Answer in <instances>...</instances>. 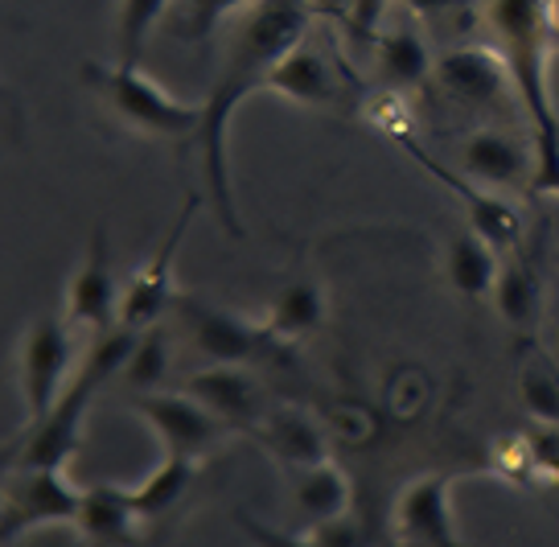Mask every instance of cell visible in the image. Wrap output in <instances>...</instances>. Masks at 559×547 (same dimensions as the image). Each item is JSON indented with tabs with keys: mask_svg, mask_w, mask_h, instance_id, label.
<instances>
[{
	"mask_svg": "<svg viewBox=\"0 0 559 547\" xmlns=\"http://www.w3.org/2000/svg\"><path fill=\"white\" fill-rule=\"evenodd\" d=\"M255 437L288 469H305L330 457V428H321L309 412H297V407H272L255 428Z\"/></svg>",
	"mask_w": 559,
	"mask_h": 547,
	"instance_id": "cell-18",
	"label": "cell"
},
{
	"mask_svg": "<svg viewBox=\"0 0 559 547\" xmlns=\"http://www.w3.org/2000/svg\"><path fill=\"white\" fill-rule=\"evenodd\" d=\"M267 91L300 107H342L346 104V79L333 67L325 53L305 37L300 46L280 58V67L267 79Z\"/></svg>",
	"mask_w": 559,
	"mask_h": 547,
	"instance_id": "cell-16",
	"label": "cell"
},
{
	"mask_svg": "<svg viewBox=\"0 0 559 547\" xmlns=\"http://www.w3.org/2000/svg\"><path fill=\"white\" fill-rule=\"evenodd\" d=\"M202 407H210L218 420L227 424L230 432H247L255 437V428L263 424V416L272 412L263 388L247 374V367H206L186 379V388Z\"/></svg>",
	"mask_w": 559,
	"mask_h": 547,
	"instance_id": "cell-14",
	"label": "cell"
},
{
	"mask_svg": "<svg viewBox=\"0 0 559 547\" xmlns=\"http://www.w3.org/2000/svg\"><path fill=\"white\" fill-rule=\"evenodd\" d=\"M437 83L465 107H502L514 95L507 58L489 46H461L437 62Z\"/></svg>",
	"mask_w": 559,
	"mask_h": 547,
	"instance_id": "cell-13",
	"label": "cell"
},
{
	"mask_svg": "<svg viewBox=\"0 0 559 547\" xmlns=\"http://www.w3.org/2000/svg\"><path fill=\"white\" fill-rule=\"evenodd\" d=\"M177 0H120L116 13V62L120 67H140L144 41L160 21H169Z\"/></svg>",
	"mask_w": 559,
	"mask_h": 547,
	"instance_id": "cell-26",
	"label": "cell"
},
{
	"mask_svg": "<svg viewBox=\"0 0 559 547\" xmlns=\"http://www.w3.org/2000/svg\"><path fill=\"white\" fill-rule=\"evenodd\" d=\"M74 531L91 547H140L148 539V523L136 514L132 495L120 481L83 486V507H79Z\"/></svg>",
	"mask_w": 559,
	"mask_h": 547,
	"instance_id": "cell-15",
	"label": "cell"
},
{
	"mask_svg": "<svg viewBox=\"0 0 559 547\" xmlns=\"http://www.w3.org/2000/svg\"><path fill=\"white\" fill-rule=\"evenodd\" d=\"M120 300L123 293L116 288L111 276V248H107V227L91 230V243L83 251V260L74 267L67 288V321L70 325H87L91 334L99 337L107 330L120 325Z\"/></svg>",
	"mask_w": 559,
	"mask_h": 547,
	"instance_id": "cell-11",
	"label": "cell"
},
{
	"mask_svg": "<svg viewBox=\"0 0 559 547\" xmlns=\"http://www.w3.org/2000/svg\"><path fill=\"white\" fill-rule=\"evenodd\" d=\"M177 318L181 334L190 337L202 358H210V367H251L284 346L263 321H247L210 300H177Z\"/></svg>",
	"mask_w": 559,
	"mask_h": 547,
	"instance_id": "cell-7",
	"label": "cell"
},
{
	"mask_svg": "<svg viewBox=\"0 0 559 547\" xmlns=\"http://www.w3.org/2000/svg\"><path fill=\"white\" fill-rule=\"evenodd\" d=\"M514 391L531 420L559 428V358L535 346V337H523V346H519Z\"/></svg>",
	"mask_w": 559,
	"mask_h": 547,
	"instance_id": "cell-23",
	"label": "cell"
},
{
	"mask_svg": "<svg viewBox=\"0 0 559 547\" xmlns=\"http://www.w3.org/2000/svg\"><path fill=\"white\" fill-rule=\"evenodd\" d=\"M305 535H309L313 547H370V527L358 511H346L330 519V523L305 527Z\"/></svg>",
	"mask_w": 559,
	"mask_h": 547,
	"instance_id": "cell-29",
	"label": "cell"
},
{
	"mask_svg": "<svg viewBox=\"0 0 559 547\" xmlns=\"http://www.w3.org/2000/svg\"><path fill=\"white\" fill-rule=\"evenodd\" d=\"M493 309L519 337H535L543 318V276L531 255H507L502 272L493 281Z\"/></svg>",
	"mask_w": 559,
	"mask_h": 547,
	"instance_id": "cell-19",
	"label": "cell"
},
{
	"mask_svg": "<svg viewBox=\"0 0 559 547\" xmlns=\"http://www.w3.org/2000/svg\"><path fill=\"white\" fill-rule=\"evenodd\" d=\"M498 272H502V260H498V248L489 239H481L473 227L449 235V243H444V276H449L453 293L469 300L489 297Z\"/></svg>",
	"mask_w": 559,
	"mask_h": 547,
	"instance_id": "cell-21",
	"label": "cell"
},
{
	"mask_svg": "<svg viewBox=\"0 0 559 547\" xmlns=\"http://www.w3.org/2000/svg\"><path fill=\"white\" fill-rule=\"evenodd\" d=\"M461 169L469 181L486 186V190H507V186H523L526 169L535 174V157H526V148L510 132L481 128L465 141Z\"/></svg>",
	"mask_w": 559,
	"mask_h": 547,
	"instance_id": "cell-17",
	"label": "cell"
},
{
	"mask_svg": "<svg viewBox=\"0 0 559 547\" xmlns=\"http://www.w3.org/2000/svg\"><path fill=\"white\" fill-rule=\"evenodd\" d=\"M83 83H87L99 104L128 124L140 136L157 141H193L202 124V107L181 104L169 91H160L140 67H120V62H83Z\"/></svg>",
	"mask_w": 559,
	"mask_h": 547,
	"instance_id": "cell-4",
	"label": "cell"
},
{
	"mask_svg": "<svg viewBox=\"0 0 559 547\" xmlns=\"http://www.w3.org/2000/svg\"><path fill=\"white\" fill-rule=\"evenodd\" d=\"M132 412L153 428L160 453L202 461L230 437V428L210 407H202L190 391H144L132 395Z\"/></svg>",
	"mask_w": 559,
	"mask_h": 547,
	"instance_id": "cell-8",
	"label": "cell"
},
{
	"mask_svg": "<svg viewBox=\"0 0 559 547\" xmlns=\"http://www.w3.org/2000/svg\"><path fill=\"white\" fill-rule=\"evenodd\" d=\"M288 495H293V507L300 511L305 527H317V523H330L337 514L354 511V481L333 457L293 469Z\"/></svg>",
	"mask_w": 559,
	"mask_h": 547,
	"instance_id": "cell-20",
	"label": "cell"
},
{
	"mask_svg": "<svg viewBox=\"0 0 559 547\" xmlns=\"http://www.w3.org/2000/svg\"><path fill=\"white\" fill-rule=\"evenodd\" d=\"M255 0H177L169 21H165V29L169 37L177 41H206L230 13H239V9H251Z\"/></svg>",
	"mask_w": 559,
	"mask_h": 547,
	"instance_id": "cell-28",
	"label": "cell"
},
{
	"mask_svg": "<svg viewBox=\"0 0 559 547\" xmlns=\"http://www.w3.org/2000/svg\"><path fill=\"white\" fill-rule=\"evenodd\" d=\"M165 374H169V337L153 325V330H144L136 337V346H132V354H128V362H123L120 371V383L132 395H144V391H165L160 388Z\"/></svg>",
	"mask_w": 559,
	"mask_h": 547,
	"instance_id": "cell-27",
	"label": "cell"
},
{
	"mask_svg": "<svg viewBox=\"0 0 559 547\" xmlns=\"http://www.w3.org/2000/svg\"><path fill=\"white\" fill-rule=\"evenodd\" d=\"M235 523L243 527V535L251 539V547H313L305 531L272 527V523H263V519H255V514H247V511H235Z\"/></svg>",
	"mask_w": 559,
	"mask_h": 547,
	"instance_id": "cell-31",
	"label": "cell"
},
{
	"mask_svg": "<svg viewBox=\"0 0 559 547\" xmlns=\"http://www.w3.org/2000/svg\"><path fill=\"white\" fill-rule=\"evenodd\" d=\"M386 4L391 0H354V17H349V34L362 37V41H374L379 29H383Z\"/></svg>",
	"mask_w": 559,
	"mask_h": 547,
	"instance_id": "cell-32",
	"label": "cell"
},
{
	"mask_svg": "<svg viewBox=\"0 0 559 547\" xmlns=\"http://www.w3.org/2000/svg\"><path fill=\"white\" fill-rule=\"evenodd\" d=\"M330 432L349 444H367L370 437L379 432V420H374V412L362 404H333L330 407Z\"/></svg>",
	"mask_w": 559,
	"mask_h": 547,
	"instance_id": "cell-30",
	"label": "cell"
},
{
	"mask_svg": "<svg viewBox=\"0 0 559 547\" xmlns=\"http://www.w3.org/2000/svg\"><path fill=\"white\" fill-rule=\"evenodd\" d=\"M370 46H374V79L383 83V91H412L437 71L424 37L412 25L379 29V37Z\"/></svg>",
	"mask_w": 559,
	"mask_h": 547,
	"instance_id": "cell-22",
	"label": "cell"
},
{
	"mask_svg": "<svg viewBox=\"0 0 559 547\" xmlns=\"http://www.w3.org/2000/svg\"><path fill=\"white\" fill-rule=\"evenodd\" d=\"M556 46H559V37H556Z\"/></svg>",
	"mask_w": 559,
	"mask_h": 547,
	"instance_id": "cell-35",
	"label": "cell"
},
{
	"mask_svg": "<svg viewBox=\"0 0 559 547\" xmlns=\"http://www.w3.org/2000/svg\"><path fill=\"white\" fill-rule=\"evenodd\" d=\"M136 330L116 325L91 342V350L83 354L79 371L67 383L62 400L41 416L37 424L25 428L21 444L9 453V469H67L74 453L83 449V432H87V412L91 400L99 395L107 379H116L128 362V354L136 346Z\"/></svg>",
	"mask_w": 559,
	"mask_h": 547,
	"instance_id": "cell-3",
	"label": "cell"
},
{
	"mask_svg": "<svg viewBox=\"0 0 559 547\" xmlns=\"http://www.w3.org/2000/svg\"><path fill=\"white\" fill-rule=\"evenodd\" d=\"M309 0H255L243 13L239 29L230 37L223 71L210 83L206 104H202V124H198V157L206 174V198L218 223L243 239V218L235 211L230 194V165H227V128L230 116L243 107L247 95L267 91V79L280 67V58L309 37Z\"/></svg>",
	"mask_w": 559,
	"mask_h": 547,
	"instance_id": "cell-1",
	"label": "cell"
},
{
	"mask_svg": "<svg viewBox=\"0 0 559 547\" xmlns=\"http://www.w3.org/2000/svg\"><path fill=\"white\" fill-rule=\"evenodd\" d=\"M309 13L313 17H325L333 25L349 29V17H354V0H309Z\"/></svg>",
	"mask_w": 559,
	"mask_h": 547,
	"instance_id": "cell-34",
	"label": "cell"
},
{
	"mask_svg": "<svg viewBox=\"0 0 559 547\" xmlns=\"http://www.w3.org/2000/svg\"><path fill=\"white\" fill-rule=\"evenodd\" d=\"M400 144L419 160V169H424V174L437 177L440 186H444V190H449V194L465 206V214H469V227L477 230L481 239H489L493 248H507V251L519 248V239H523V223H519V214L510 211L507 202L493 194V190L477 186V181H469V177L453 174V169H449V165H440L437 157H428V153H424L412 136H400Z\"/></svg>",
	"mask_w": 559,
	"mask_h": 547,
	"instance_id": "cell-12",
	"label": "cell"
},
{
	"mask_svg": "<svg viewBox=\"0 0 559 547\" xmlns=\"http://www.w3.org/2000/svg\"><path fill=\"white\" fill-rule=\"evenodd\" d=\"M193 477H198V461L169 457V453H165L157 469L144 477L140 486H128V495H132V507H136L140 519L153 527L157 519L174 514L177 507L186 502V495L193 490Z\"/></svg>",
	"mask_w": 559,
	"mask_h": 547,
	"instance_id": "cell-24",
	"label": "cell"
},
{
	"mask_svg": "<svg viewBox=\"0 0 559 547\" xmlns=\"http://www.w3.org/2000/svg\"><path fill=\"white\" fill-rule=\"evenodd\" d=\"M453 474L432 469V474H416L391 507V527L400 539L419 547H469L461 539L453 523Z\"/></svg>",
	"mask_w": 559,
	"mask_h": 547,
	"instance_id": "cell-10",
	"label": "cell"
},
{
	"mask_svg": "<svg viewBox=\"0 0 559 547\" xmlns=\"http://www.w3.org/2000/svg\"><path fill=\"white\" fill-rule=\"evenodd\" d=\"M83 490L62 469H9L0 495V544L17 547L29 531L74 527Z\"/></svg>",
	"mask_w": 559,
	"mask_h": 547,
	"instance_id": "cell-5",
	"label": "cell"
},
{
	"mask_svg": "<svg viewBox=\"0 0 559 547\" xmlns=\"http://www.w3.org/2000/svg\"><path fill=\"white\" fill-rule=\"evenodd\" d=\"M486 21L493 34V50L507 58L514 95L526 107L531 132H535L531 194L559 198V111L547 83V53L559 37L556 0H493Z\"/></svg>",
	"mask_w": 559,
	"mask_h": 547,
	"instance_id": "cell-2",
	"label": "cell"
},
{
	"mask_svg": "<svg viewBox=\"0 0 559 547\" xmlns=\"http://www.w3.org/2000/svg\"><path fill=\"white\" fill-rule=\"evenodd\" d=\"M321 318H325V293H321V284L293 281L272 297L263 325H267L280 342H288V337H300V334H309V330H317Z\"/></svg>",
	"mask_w": 559,
	"mask_h": 547,
	"instance_id": "cell-25",
	"label": "cell"
},
{
	"mask_svg": "<svg viewBox=\"0 0 559 547\" xmlns=\"http://www.w3.org/2000/svg\"><path fill=\"white\" fill-rule=\"evenodd\" d=\"M193 214H198V194H186L181 211L174 214V223L160 235V243L153 248V255L132 272V281L123 288L120 325L144 334V330H153V325L165 318V309L177 300L174 272H177V255H181V239H186V230H190Z\"/></svg>",
	"mask_w": 559,
	"mask_h": 547,
	"instance_id": "cell-9",
	"label": "cell"
},
{
	"mask_svg": "<svg viewBox=\"0 0 559 547\" xmlns=\"http://www.w3.org/2000/svg\"><path fill=\"white\" fill-rule=\"evenodd\" d=\"M74 337H70L67 318H46L29 321V330L21 337L17 350V383L21 400H25V424H37L50 412L67 383L74 379Z\"/></svg>",
	"mask_w": 559,
	"mask_h": 547,
	"instance_id": "cell-6",
	"label": "cell"
},
{
	"mask_svg": "<svg viewBox=\"0 0 559 547\" xmlns=\"http://www.w3.org/2000/svg\"><path fill=\"white\" fill-rule=\"evenodd\" d=\"M416 17H449V13H461V9H469L477 0H403Z\"/></svg>",
	"mask_w": 559,
	"mask_h": 547,
	"instance_id": "cell-33",
	"label": "cell"
}]
</instances>
